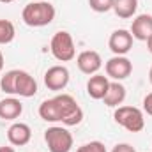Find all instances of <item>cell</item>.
Masks as SVG:
<instances>
[{
	"instance_id": "1",
	"label": "cell",
	"mask_w": 152,
	"mask_h": 152,
	"mask_svg": "<svg viewBox=\"0 0 152 152\" xmlns=\"http://www.w3.org/2000/svg\"><path fill=\"white\" fill-rule=\"evenodd\" d=\"M39 117L46 122H62L64 126H78L83 120V110L69 94H58L39 104Z\"/></svg>"
},
{
	"instance_id": "2",
	"label": "cell",
	"mask_w": 152,
	"mask_h": 152,
	"mask_svg": "<svg viewBox=\"0 0 152 152\" xmlns=\"http://www.w3.org/2000/svg\"><path fill=\"white\" fill-rule=\"evenodd\" d=\"M0 88L5 94L11 96H21V97H34L37 94V81L34 76H30L27 71L12 69L7 71L0 80Z\"/></svg>"
},
{
	"instance_id": "3",
	"label": "cell",
	"mask_w": 152,
	"mask_h": 152,
	"mask_svg": "<svg viewBox=\"0 0 152 152\" xmlns=\"http://www.w3.org/2000/svg\"><path fill=\"white\" fill-rule=\"evenodd\" d=\"M55 14L57 11L50 2L39 0V2H32L25 5L21 18L28 27H46L55 20Z\"/></svg>"
},
{
	"instance_id": "4",
	"label": "cell",
	"mask_w": 152,
	"mask_h": 152,
	"mask_svg": "<svg viewBox=\"0 0 152 152\" xmlns=\"http://www.w3.org/2000/svg\"><path fill=\"white\" fill-rule=\"evenodd\" d=\"M50 51L58 62H69L76 57V48L73 36L66 30H58L50 41Z\"/></svg>"
},
{
	"instance_id": "5",
	"label": "cell",
	"mask_w": 152,
	"mask_h": 152,
	"mask_svg": "<svg viewBox=\"0 0 152 152\" xmlns=\"http://www.w3.org/2000/svg\"><path fill=\"white\" fill-rule=\"evenodd\" d=\"M113 118L118 126H122L129 133H140L145 127L143 112L136 106H118L113 113Z\"/></svg>"
},
{
	"instance_id": "6",
	"label": "cell",
	"mask_w": 152,
	"mask_h": 152,
	"mask_svg": "<svg viewBox=\"0 0 152 152\" xmlns=\"http://www.w3.org/2000/svg\"><path fill=\"white\" fill-rule=\"evenodd\" d=\"M44 142L50 152H69L73 149V134L62 126H51L44 131Z\"/></svg>"
},
{
	"instance_id": "7",
	"label": "cell",
	"mask_w": 152,
	"mask_h": 152,
	"mask_svg": "<svg viewBox=\"0 0 152 152\" xmlns=\"http://www.w3.org/2000/svg\"><path fill=\"white\" fill-rule=\"evenodd\" d=\"M104 69H106V76L108 78H112L115 81H122V80L131 76L133 62L126 55H115L104 64Z\"/></svg>"
},
{
	"instance_id": "8",
	"label": "cell",
	"mask_w": 152,
	"mask_h": 152,
	"mask_svg": "<svg viewBox=\"0 0 152 152\" xmlns=\"http://www.w3.org/2000/svg\"><path fill=\"white\" fill-rule=\"evenodd\" d=\"M69 69L66 66H53L44 73V85L50 90H64L69 83Z\"/></svg>"
},
{
	"instance_id": "9",
	"label": "cell",
	"mask_w": 152,
	"mask_h": 152,
	"mask_svg": "<svg viewBox=\"0 0 152 152\" xmlns=\"http://www.w3.org/2000/svg\"><path fill=\"white\" fill-rule=\"evenodd\" d=\"M76 66L83 75H96L103 67V58L94 50H85L76 57Z\"/></svg>"
},
{
	"instance_id": "10",
	"label": "cell",
	"mask_w": 152,
	"mask_h": 152,
	"mask_svg": "<svg viewBox=\"0 0 152 152\" xmlns=\"http://www.w3.org/2000/svg\"><path fill=\"white\" fill-rule=\"evenodd\" d=\"M108 48L112 50V53H115V55L129 53V50L133 48V36H131V32L126 30V28L113 30L110 39H108Z\"/></svg>"
},
{
	"instance_id": "11",
	"label": "cell",
	"mask_w": 152,
	"mask_h": 152,
	"mask_svg": "<svg viewBox=\"0 0 152 152\" xmlns=\"http://www.w3.org/2000/svg\"><path fill=\"white\" fill-rule=\"evenodd\" d=\"M7 140L14 147L27 145L32 140V129H30V126L28 124H23V122H14L7 129Z\"/></svg>"
},
{
	"instance_id": "12",
	"label": "cell",
	"mask_w": 152,
	"mask_h": 152,
	"mask_svg": "<svg viewBox=\"0 0 152 152\" xmlns=\"http://www.w3.org/2000/svg\"><path fill=\"white\" fill-rule=\"evenodd\" d=\"M131 36L138 41H147L152 36V14H138L131 23Z\"/></svg>"
},
{
	"instance_id": "13",
	"label": "cell",
	"mask_w": 152,
	"mask_h": 152,
	"mask_svg": "<svg viewBox=\"0 0 152 152\" xmlns=\"http://www.w3.org/2000/svg\"><path fill=\"white\" fill-rule=\"evenodd\" d=\"M108 87H110V81H108V76L104 75H92L87 81V94L92 97V99H103L108 92Z\"/></svg>"
},
{
	"instance_id": "14",
	"label": "cell",
	"mask_w": 152,
	"mask_h": 152,
	"mask_svg": "<svg viewBox=\"0 0 152 152\" xmlns=\"http://www.w3.org/2000/svg\"><path fill=\"white\" fill-rule=\"evenodd\" d=\"M23 113V104L16 97H5L0 101V118L4 120H16Z\"/></svg>"
},
{
	"instance_id": "15",
	"label": "cell",
	"mask_w": 152,
	"mask_h": 152,
	"mask_svg": "<svg viewBox=\"0 0 152 152\" xmlns=\"http://www.w3.org/2000/svg\"><path fill=\"white\" fill-rule=\"evenodd\" d=\"M104 104L110 106V108H118L124 101H126V87L120 83V81H110V87H108V92L106 96L103 97Z\"/></svg>"
},
{
	"instance_id": "16",
	"label": "cell",
	"mask_w": 152,
	"mask_h": 152,
	"mask_svg": "<svg viewBox=\"0 0 152 152\" xmlns=\"http://www.w3.org/2000/svg\"><path fill=\"white\" fill-rule=\"evenodd\" d=\"M138 9V0H113V11L115 14L122 20H129L136 14Z\"/></svg>"
},
{
	"instance_id": "17",
	"label": "cell",
	"mask_w": 152,
	"mask_h": 152,
	"mask_svg": "<svg viewBox=\"0 0 152 152\" xmlns=\"http://www.w3.org/2000/svg\"><path fill=\"white\" fill-rule=\"evenodd\" d=\"M16 36V28L12 21L9 20H0V44H9Z\"/></svg>"
},
{
	"instance_id": "18",
	"label": "cell",
	"mask_w": 152,
	"mask_h": 152,
	"mask_svg": "<svg viewBox=\"0 0 152 152\" xmlns=\"http://www.w3.org/2000/svg\"><path fill=\"white\" fill-rule=\"evenodd\" d=\"M88 5L96 12H108L113 9V0H88Z\"/></svg>"
},
{
	"instance_id": "19",
	"label": "cell",
	"mask_w": 152,
	"mask_h": 152,
	"mask_svg": "<svg viewBox=\"0 0 152 152\" xmlns=\"http://www.w3.org/2000/svg\"><path fill=\"white\" fill-rule=\"evenodd\" d=\"M76 152H106V147L103 142H88V143H83L81 147H78Z\"/></svg>"
},
{
	"instance_id": "20",
	"label": "cell",
	"mask_w": 152,
	"mask_h": 152,
	"mask_svg": "<svg viewBox=\"0 0 152 152\" xmlns=\"http://www.w3.org/2000/svg\"><path fill=\"white\" fill-rule=\"evenodd\" d=\"M112 152H136V149L129 143H117Z\"/></svg>"
},
{
	"instance_id": "21",
	"label": "cell",
	"mask_w": 152,
	"mask_h": 152,
	"mask_svg": "<svg viewBox=\"0 0 152 152\" xmlns=\"http://www.w3.org/2000/svg\"><path fill=\"white\" fill-rule=\"evenodd\" d=\"M143 112L152 117V92L143 97Z\"/></svg>"
},
{
	"instance_id": "22",
	"label": "cell",
	"mask_w": 152,
	"mask_h": 152,
	"mask_svg": "<svg viewBox=\"0 0 152 152\" xmlns=\"http://www.w3.org/2000/svg\"><path fill=\"white\" fill-rule=\"evenodd\" d=\"M0 152H16L12 147H0Z\"/></svg>"
},
{
	"instance_id": "23",
	"label": "cell",
	"mask_w": 152,
	"mask_h": 152,
	"mask_svg": "<svg viewBox=\"0 0 152 152\" xmlns=\"http://www.w3.org/2000/svg\"><path fill=\"white\" fill-rule=\"evenodd\" d=\"M147 48H149V51L152 53V36L149 39H147Z\"/></svg>"
},
{
	"instance_id": "24",
	"label": "cell",
	"mask_w": 152,
	"mask_h": 152,
	"mask_svg": "<svg viewBox=\"0 0 152 152\" xmlns=\"http://www.w3.org/2000/svg\"><path fill=\"white\" fill-rule=\"evenodd\" d=\"M4 69V55H2V51H0V71Z\"/></svg>"
},
{
	"instance_id": "25",
	"label": "cell",
	"mask_w": 152,
	"mask_h": 152,
	"mask_svg": "<svg viewBox=\"0 0 152 152\" xmlns=\"http://www.w3.org/2000/svg\"><path fill=\"white\" fill-rule=\"evenodd\" d=\"M149 81L152 83V67H151V71H149Z\"/></svg>"
},
{
	"instance_id": "26",
	"label": "cell",
	"mask_w": 152,
	"mask_h": 152,
	"mask_svg": "<svg viewBox=\"0 0 152 152\" xmlns=\"http://www.w3.org/2000/svg\"><path fill=\"white\" fill-rule=\"evenodd\" d=\"M2 4H11V2H14V0H0Z\"/></svg>"
}]
</instances>
